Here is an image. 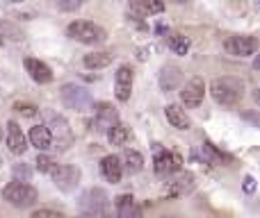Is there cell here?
Here are the masks:
<instances>
[{"instance_id":"obj_29","label":"cell","mask_w":260,"mask_h":218,"mask_svg":"<svg viewBox=\"0 0 260 218\" xmlns=\"http://www.w3.org/2000/svg\"><path fill=\"white\" fill-rule=\"evenodd\" d=\"M30 218H67V216L59 214V211H55V209H39V211H35Z\"/></svg>"},{"instance_id":"obj_25","label":"cell","mask_w":260,"mask_h":218,"mask_svg":"<svg viewBox=\"0 0 260 218\" xmlns=\"http://www.w3.org/2000/svg\"><path fill=\"white\" fill-rule=\"evenodd\" d=\"M167 43H169V48L174 50L176 55H187V50H189V39L178 34V32H171V34L167 36Z\"/></svg>"},{"instance_id":"obj_17","label":"cell","mask_w":260,"mask_h":218,"mask_svg":"<svg viewBox=\"0 0 260 218\" xmlns=\"http://www.w3.org/2000/svg\"><path fill=\"white\" fill-rule=\"evenodd\" d=\"M114 205H117V218H144L142 207L135 202V198L130 196V193L119 196L117 200H114Z\"/></svg>"},{"instance_id":"obj_11","label":"cell","mask_w":260,"mask_h":218,"mask_svg":"<svg viewBox=\"0 0 260 218\" xmlns=\"http://www.w3.org/2000/svg\"><path fill=\"white\" fill-rule=\"evenodd\" d=\"M91 109L96 111V118H94V123H91L94 129H103V132H108L114 123H119V114H117V109H114V105L96 103Z\"/></svg>"},{"instance_id":"obj_22","label":"cell","mask_w":260,"mask_h":218,"mask_svg":"<svg viewBox=\"0 0 260 218\" xmlns=\"http://www.w3.org/2000/svg\"><path fill=\"white\" fill-rule=\"evenodd\" d=\"M133 139V132H130V127L126 123H114L112 127L108 129V141L112 143V146H126V143Z\"/></svg>"},{"instance_id":"obj_16","label":"cell","mask_w":260,"mask_h":218,"mask_svg":"<svg viewBox=\"0 0 260 218\" xmlns=\"http://www.w3.org/2000/svg\"><path fill=\"white\" fill-rule=\"evenodd\" d=\"M23 64H25V71L30 73V77L37 82V84H50V82H53V71H50V66L44 64L41 59L27 57Z\"/></svg>"},{"instance_id":"obj_33","label":"cell","mask_w":260,"mask_h":218,"mask_svg":"<svg viewBox=\"0 0 260 218\" xmlns=\"http://www.w3.org/2000/svg\"><path fill=\"white\" fill-rule=\"evenodd\" d=\"M0 46H3V36H0Z\"/></svg>"},{"instance_id":"obj_13","label":"cell","mask_w":260,"mask_h":218,"mask_svg":"<svg viewBox=\"0 0 260 218\" xmlns=\"http://www.w3.org/2000/svg\"><path fill=\"white\" fill-rule=\"evenodd\" d=\"M194 189V175L189 173H180L178 178L169 180L162 189V198H178V196H185Z\"/></svg>"},{"instance_id":"obj_3","label":"cell","mask_w":260,"mask_h":218,"mask_svg":"<svg viewBox=\"0 0 260 218\" xmlns=\"http://www.w3.org/2000/svg\"><path fill=\"white\" fill-rule=\"evenodd\" d=\"M67 32L73 41L85 43V46H96V43L108 41V32L91 21H73L71 25L67 27Z\"/></svg>"},{"instance_id":"obj_28","label":"cell","mask_w":260,"mask_h":218,"mask_svg":"<svg viewBox=\"0 0 260 218\" xmlns=\"http://www.w3.org/2000/svg\"><path fill=\"white\" fill-rule=\"evenodd\" d=\"M30 175H32V170L27 168L25 164H16V166H14V178H16L14 182H21V178H23V180H25V184H27V182H30Z\"/></svg>"},{"instance_id":"obj_27","label":"cell","mask_w":260,"mask_h":218,"mask_svg":"<svg viewBox=\"0 0 260 218\" xmlns=\"http://www.w3.org/2000/svg\"><path fill=\"white\" fill-rule=\"evenodd\" d=\"M14 109H16L18 114L27 116V118L39 114V107H37V105H30V103H16V105H14Z\"/></svg>"},{"instance_id":"obj_26","label":"cell","mask_w":260,"mask_h":218,"mask_svg":"<svg viewBox=\"0 0 260 218\" xmlns=\"http://www.w3.org/2000/svg\"><path fill=\"white\" fill-rule=\"evenodd\" d=\"M35 164H37V170H39V173H53V170L57 168V161L48 155H39Z\"/></svg>"},{"instance_id":"obj_6","label":"cell","mask_w":260,"mask_h":218,"mask_svg":"<svg viewBox=\"0 0 260 218\" xmlns=\"http://www.w3.org/2000/svg\"><path fill=\"white\" fill-rule=\"evenodd\" d=\"M80 209L87 218H108V193L103 189H89L80 200Z\"/></svg>"},{"instance_id":"obj_10","label":"cell","mask_w":260,"mask_h":218,"mask_svg":"<svg viewBox=\"0 0 260 218\" xmlns=\"http://www.w3.org/2000/svg\"><path fill=\"white\" fill-rule=\"evenodd\" d=\"M203 96H206V82H203L201 77H189L187 84H185L183 91H180V100H183L189 109L199 107Z\"/></svg>"},{"instance_id":"obj_23","label":"cell","mask_w":260,"mask_h":218,"mask_svg":"<svg viewBox=\"0 0 260 218\" xmlns=\"http://www.w3.org/2000/svg\"><path fill=\"white\" fill-rule=\"evenodd\" d=\"M25 139H30L32 146L39 148L41 152L48 150V148L53 146V141H50V134H48V129H46L44 125H35V127H30V134H27Z\"/></svg>"},{"instance_id":"obj_30","label":"cell","mask_w":260,"mask_h":218,"mask_svg":"<svg viewBox=\"0 0 260 218\" xmlns=\"http://www.w3.org/2000/svg\"><path fill=\"white\" fill-rule=\"evenodd\" d=\"M244 191L247 193L256 191V178H253V175H247V178H244Z\"/></svg>"},{"instance_id":"obj_7","label":"cell","mask_w":260,"mask_h":218,"mask_svg":"<svg viewBox=\"0 0 260 218\" xmlns=\"http://www.w3.org/2000/svg\"><path fill=\"white\" fill-rule=\"evenodd\" d=\"M224 50L233 57H251L258 50V39L251 34H231L224 39Z\"/></svg>"},{"instance_id":"obj_1","label":"cell","mask_w":260,"mask_h":218,"mask_svg":"<svg viewBox=\"0 0 260 218\" xmlns=\"http://www.w3.org/2000/svg\"><path fill=\"white\" fill-rule=\"evenodd\" d=\"M210 96L221 107H235L244 96V82L233 75L217 77L210 82Z\"/></svg>"},{"instance_id":"obj_32","label":"cell","mask_w":260,"mask_h":218,"mask_svg":"<svg viewBox=\"0 0 260 218\" xmlns=\"http://www.w3.org/2000/svg\"><path fill=\"white\" fill-rule=\"evenodd\" d=\"M0 139H3V127H0Z\"/></svg>"},{"instance_id":"obj_14","label":"cell","mask_w":260,"mask_h":218,"mask_svg":"<svg viewBox=\"0 0 260 218\" xmlns=\"http://www.w3.org/2000/svg\"><path fill=\"white\" fill-rule=\"evenodd\" d=\"M183 82V71H180L176 64H165L157 73V84L162 91H176Z\"/></svg>"},{"instance_id":"obj_5","label":"cell","mask_w":260,"mask_h":218,"mask_svg":"<svg viewBox=\"0 0 260 218\" xmlns=\"http://www.w3.org/2000/svg\"><path fill=\"white\" fill-rule=\"evenodd\" d=\"M46 118H48V123H46L44 127L48 129L50 141L57 143L55 148L67 150V148L73 143V132H71V127H69L67 118H64V116H59V114H53V111H46Z\"/></svg>"},{"instance_id":"obj_12","label":"cell","mask_w":260,"mask_h":218,"mask_svg":"<svg viewBox=\"0 0 260 218\" xmlns=\"http://www.w3.org/2000/svg\"><path fill=\"white\" fill-rule=\"evenodd\" d=\"M133 68L128 66V64H121V66L117 68V75H114V94H117V98L121 100V103H126L130 98V91H133Z\"/></svg>"},{"instance_id":"obj_20","label":"cell","mask_w":260,"mask_h":218,"mask_svg":"<svg viewBox=\"0 0 260 218\" xmlns=\"http://www.w3.org/2000/svg\"><path fill=\"white\" fill-rule=\"evenodd\" d=\"M165 116L171 123V127L176 129H189V116L180 105H167L165 107Z\"/></svg>"},{"instance_id":"obj_18","label":"cell","mask_w":260,"mask_h":218,"mask_svg":"<svg viewBox=\"0 0 260 218\" xmlns=\"http://www.w3.org/2000/svg\"><path fill=\"white\" fill-rule=\"evenodd\" d=\"M101 173L108 182L112 184H119L123 178V170H121V164H119V157L117 155H108L101 159Z\"/></svg>"},{"instance_id":"obj_4","label":"cell","mask_w":260,"mask_h":218,"mask_svg":"<svg viewBox=\"0 0 260 218\" xmlns=\"http://www.w3.org/2000/svg\"><path fill=\"white\" fill-rule=\"evenodd\" d=\"M3 198L9 202L12 207H32L39 200V191H37L32 184L25 182H12L3 189Z\"/></svg>"},{"instance_id":"obj_9","label":"cell","mask_w":260,"mask_h":218,"mask_svg":"<svg viewBox=\"0 0 260 218\" xmlns=\"http://www.w3.org/2000/svg\"><path fill=\"white\" fill-rule=\"evenodd\" d=\"M180 166H183V157L176 155V152H169V150H160L155 155V159H153V168H155L157 175H174L180 170Z\"/></svg>"},{"instance_id":"obj_21","label":"cell","mask_w":260,"mask_h":218,"mask_svg":"<svg viewBox=\"0 0 260 218\" xmlns=\"http://www.w3.org/2000/svg\"><path fill=\"white\" fill-rule=\"evenodd\" d=\"M119 164H121V170H126V173H130V175H137L139 170L144 168V157H142V152L130 150L128 148V150H123Z\"/></svg>"},{"instance_id":"obj_2","label":"cell","mask_w":260,"mask_h":218,"mask_svg":"<svg viewBox=\"0 0 260 218\" xmlns=\"http://www.w3.org/2000/svg\"><path fill=\"white\" fill-rule=\"evenodd\" d=\"M59 98H62L64 107L78 111V114L89 111L91 107H94V98H91L89 89L76 84V82H67V84L59 86Z\"/></svg>"},{"instance_id":"obj_31","label":"cell","mask_w":260,"mask_h":218,"mask_svg":"<svg viewBox=\"0 0 260 218\" xmlns=\"http://www.w3.org/2000/svg\"><path fill=\"white\" fill-rule=\"evenodd\" d=\"M76 7H80V0L78 3H59V9H76Z\"/></svg>"},{"instance_id":"obj_24","label":"cell","mask_w":260,"mask_h":218,"mask_svg":"<svg viewBox=\"0 0 260 218\" xmlns=\"http://www.w3.org/2000/svg\"><path fill=\"white\" fill-rule=\"evenodd\" d=\"M82 64H85L87 68H91V71L108 68L110 64H112V53H108V50H101V53H89V55H85Z\"/></svg>"},{"instance_id":"obj_15","label":"cell","mask_w":260,"mask_h":218,"mask_svg":"<svg viewBox=\"0 0 260 218\" xmlns=\"http://www.w3.org/2000/svg\"><path fill=\"white\" fill-rule=\"evenodd\" d=\"M7 148L12 155H23L27 150V139L16 120H9L7 123Z\"/></svg>"},{"instance_id":"obj_19","label":"cell","mask_w":260,"mask_h":218,"mask_svg":"<svg viewBox=\"0 0 260 218\" xmlns=\"http://www.w3.org/2000/svg\"><path fill=\"white\" fill-rule=\"evenodd\" d=\"M128 9H130V14H133V16L146 18V16H153V14L165 12V5L155 3V0H153V3H151V0H135V3L128 5Z\"/></svg>"},{"instance_id":"obj_8","label":"cell","mask_w":260,"mask_h":218,"mask_svg":"<svg viewBox=\"0 0 260 218\" xmlns=\"http://www.w3.org/2000/svg\"><path fill=\"white\" fill-rule=\"evenodd\" d=\"M50 175H53L55 187H57L59 191H67V193L76 191L78 184H80V178H82L80 168H78V166H71V164H64V166L57 164V168H55Z\"/></svg>"}]
</instances>
